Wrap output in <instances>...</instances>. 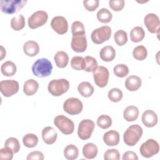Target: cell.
Segmentation results:
<instances>
[{
	"label": "cell",
	"mask_w": 160,
	"mask_h": 160,
	"mask_svg": "<svg viewBox=\"0 0 160 160\" xmlns=\"http://www.w3.org/2000/svg\"><path fill=\"white\" fill-rule=\"evenodd\" d=\"M31 69L34 76L39 78H45L51 74L52 65L48 59L42 58L37 59L33 63Z\"/></svg>",
	"instance_id": "cell-1"
},
{
	"label": "cell",
	"mask_w": 160,
	"mask_h": 160,
	"mask_svg": "<svg viewBox=\"0 0 160 160\" xmlns=\"http://www.w3.org/2000/svg\"><path fill=\"white\" fill-rule=\"evenodd\" d=\"M142 128L138 124L129 126L123 134V140L129 146H133L139 141L142 135Z\"/></svg>",
	"instance_id": "cell-2"
},
{
	"label": "cell",
	"mask_w": 160,
	"mask_h": 160,
	"mask_svg": "<svg viewBox=\"0 0 160 160\" xmlns=\"http://www.w3.org/2000/svg\"><path fill=\"white\" fill-rule=\"evenodd\" d=\"M69 88V82L66 79H53L48 86L49 92L54 96H60L66 92Z\"/></svg>",
	"instance_id": "cell-3"
},
{
	"label": "cell",
	"mask_w": 160,
	"mask_h": 160,
	"mask_svg": "<svg viewBox=\"0 0 160 160\" xmlns=\"http://www.w3.org/2000/svg\"><path fill=\"white\" fill-rule=\"evenodd\" d=\"M26 0H1L0 9L6 14H14L21 10L26 4Z\"/></svg>",
	"instance_id": "cell-4"
},
{
	"label": "cell",
	"mask_w": 160,
	"mask_h": 160,
	"mask_svg": "<svg viewBox=\"0 0 160 160\" xmlns=\"http://www.w3.org/2000/svg\"><path fill=\"white\" fill-rule=\"evenodd\" d=\"M54 125L64 134L68 135L73 132L74 124L69 118L64 115H58L54 119Z\"/></svg>",
	"instance_id": "cell-5"
},
{
	"label": "cell",
	"mask_w": 160,
	"mask_h": 160,
	"mask_svg": "<svg viewBox=\"0 0 160 160\" xmlns=\"http://www.w3.org/2000/svg\"><path fill=\"white\" fill-rule=\"evenodd\" d=\"M111 32L112 30L109 26H102L92 31L91 35V40L96 44H102L109 39Z\"/></svg>",
	"instance_id": "cell-6"
},
{
	"label": "cell",
	"mask_w": 160,
	"mask_h": 160,
	"mask_svg": "<svg viewBox=\"0 0 160 160\" xmlns=\"http://www.w3.org/2000/svg\"><path fill=\"white\" fill-rule=\"evenodd\" d=\"M159 151L158 142L153 139H149L143 142L139 148V152L142 156L149 158L158 154Z\"/></svg>",
	"instance_id": "cell-7"
},
{
	"label": "cell",
	"mask_w": 160,
	"mask_h": 160,
	"mask_svg": "<svg viewBox=\"0 0 160 160\" xmlns=\"http://www.w3.org/2000/svg\"><path fill=\"white\" fill-rule=\"evenodd\" d=\"M95 128L94 122L91 119L82 120L78 126V135L82 140H86L90 138Z\"/></svg>",
	"instance_id": "cell-8"
},
{
	"label": "cell",
	"mask_w": 160,
	"mask_h": 160,
	"mask_svg": "<svg viewBox=\"0 0 160 160\" xmlns=\"http://www.w3.org/2000/svg\"><path fill=\"white\" fill-rule=\"evenodd\" d=\"M93 78L95 84L99 88L105 87L108 82L109 77L108 69L102 66H98L93 71Z\"/></svg>",
	"instance_id": "cell-9"
},
{
	"label": "cell",
	"mask_w": 160,
	"mask_h": 160,
	"mask_svg": "<svg viewBox=\"0 0 160 160\" xmlns=\"http://www.w3.org/2000/svg\"><path fill=\"white\" fill-rule=\"evenodd\" d=\"M83 108V105L81 100L76 98H68L63 104L64 111L70 115H76L79 114Z\"/></svg>",
	"instance_id": "cell-10"
},
{
	"label": "cell",
	"mask_w": 160,
	"mask_h": 160,
	"mask_svg": "<svg viewBox=\"0 0 160 160\" xmlns=\"http://www.w3.org/2000/svg\"><path fill=\"white\" fill-rule=\"evenodd\" d=\"M48 13L44 11H38L32 13L28 18V26L31 29H36L46 23Z\"/></svg>",
	"instance_id": "cell-11"
},
{
	"label": "cell",
	"mask_w": 160,
	"mask_h": 160,
	"mask_svg": "<svg viewBox=\"0 0 160 160\" xmlns=\"http://www.w3.org/2000/svg\"><path fill=\"white\" fill-rule=\"evenodd\" d=\"M19 83L13 79L2 80L0 82V91L5 97H11L19 91Z\"/></svg>",
	"instance_id": "cell-12"
},
{
	"label": "cell",
	"mask_w": 160,
	"mask_h": 160,
	"mask_svg": "<svg viewBox=\"0 0 160 160\" xmlns=\"http://www.w3.org/2000/svg\"><path fill=\"white\" fill-rule=\"evenodd\" d=\"M51 26L59 34H64L68 30V22L66 19L61 16H55L52 19Z\"/></svg>",
	"instance_id": "cell-13"
},
{
	"label": "cell",
	"mask_w": 160,
	"mask_h": 160,
	"mask_svg": "<svg viewBox=\"0 0 160 160\" xmlns=\"http://www.w3.org/2000/svg\"><path fill=\"white\" fill-rule=\"evenodd\" d=\"M144 23L149 32L151 33H159V19L158 16L154 13H149L144 17Z\"/></svg>",
	"instance_id": "cell-14"
},
{
	"label": "cell",
	"mask_w": 160,
	"mask_h": 160,
	"mask_svg": "<svg viewBox=\"0 0 160 160\" xmlns=\"http://www.w3.org/2000/svg\"><path fill=\"white\" fill-rule=\"evenodd\" d=\"M87 40L86 34L81 36H72L71 46L76 52H82L87 48Z\"/></svg>",
	"instance_id": "cell-15"
},
{
	"label": "cell",
	"mask_w": 160,
	"mask_h": 160,
	"mask_svg": "<svg viewBox=\"0 0 160 160\" xmlns=\"http://www.w3.org/2000/svg\"><path fill=\"white\" fill-rule=\"evenodd\" d=\"M141 120L145 126L148 128H152L157 124L158 118L154 111L148 109L143 112Z\"/></svg>",
	"instance_id": "cell-16"
},
{
	"label": "cell",
	"mask_w": 160,
	"mask_h": 160,
	"mask_svg": "<svg viewBox=\"0 0 160 160\" xmlns=\"http://www.w3.org/2000/svg\"><path fill=\"white\" fill-rule=\"evenodd\" d=\"M42 138L47 144H52L57 139L58 134L56 131L51 126H47L42 130Z\"/></svg>",
	"instance_id": "cell-17"
},
{
	"label": "cell",
	"mask_w": 160,
	"mask_h": 160,
	"mask_svg": "<svg viewBox=\"0 0 160 160\" xmlns=\"http://www.w3.org/2000/svg\"><path fill=\"white\" fill-rule=\"evenodd\" d=\"M103 141L108 146H117L119 142V134L115 130H110L105 132Z\"/></svg>",
	"instance_id": "cell-18"
},
{
	"label": "cell",
	"mask_w": 160,
	"mask_h": 160,
	"mask_svg": "<svg viewBox=\"0 0 160 160\" xmlns=\"http://www.w3.org/2000/svg\"><path fill=\"white\" fill-rule=\"evenodd\" d=\"M141 79L139 77L132 75L128 76L125 81V87L129 91H136L141 86Z\"/></svg>",
	"instance_id": "cell-19"
},
{
	"label": "cell",
	"mask_w": 160,
	"mask_h": 160,
	"mask_svg": "<svg viewBox=\"0 0 160 160\" xmlns=\"http://www.w3.org/2000/svg\"><path fill=\"white\" fill-rule=\"evenodd\" d=\"M23 51L29 57L36 56L39 52V46L34 41H28L23 45Z\"/></svg>",
	"instance_id": "cell-20"
},
{
	"label": "cell",
	"mask_w": 160,
	"mask_h": 160,
	"mask_svg": "<svg viewBox=\"0 0 160 160\" xmlns=\"http://www.w3.org/2000/svg\"><path fill=\"white\" fill-rule=\"evenodd\" d=\"M100 58L106 62L112 61L116 56V51L111 46H106L103 47L99 52Z\"/></svg>",
	"instance_id": "cell-21"
},
{
	"label": "cell",
	"mask_w": 160,
	"mask_h": 160,
	"mask_svg": "<svg viewBox=\"0 0 160 160\" xmlns=\"http://www.w3.org/2000/svg\"><path fill=\"white\" fill-rule=\"evenodd\" d=\"M39 89L38 82L33 79H30L25 81L23 86V92L26 96H32Z\"/></svg>",
	"instance_id": "cell-22"
},
{
	"label": "cell",
	"mask_w": 160,
	"mask_h": 160,
	"mask_svg": "<svg viewBox=\"0 0 160 160\" xmlns=\"http://www.w3.org/2000/svg\"><path fill=\"white\" fill-rule=\"evenodd\" d=\"M139 109L136 106H129L124 110L123 117L126 121L131 122L137 119L139 116Z\"/></svg>",
	"instance_id": "cell-23"
},
{
	"label": "cell",
	"mask_w": 160,
	"mask_h": 160,
	"mask_svg": "<svg viewBox=\"0 0 160 160\" xmlns=\"http://www.w3.org/2000/svg\"><path fill=\"white\" fill-rule=\"evenodd\" d=\"M98 147L92 142L86 144L82 148V154L86 159L95 158L98 154Z\"/></svg>",
	"instance_id": "cell-24"
},
{
	"label": "cell",
	"mask_w": 160,
	"mask_h": 160,
	"mask_svg": "<svg viewBox=\"0 0 160 160\" xmlns=\"http://www.w3.org/2000/svg\"><path fill=\"white\" fill-rule=\"evenodd\" d=\"M54 60L56 66L59 68H64L69 62V56L66 52L62 51H58L54 56Z\"/></svg>",
	"instance_id": "cell-25"
},
{
	"label": "cell",
	"mask_w": 160,
	"mask_h": 160,
	"mask_svg": "<svg viewBox=\"0 0 160 160\" xmlns=\"http://www.w3.org/2000/svg\"><path fill=\"white\" fill-rule=\"evenodd\" d=\"M79 93L84 98H88L92 95L94 91V87L89 82H82L78 86Z\"/></svg>",
	"instance_id": "cell-26"
},
{
	"label": "cell",
	"mask_w": 160,
	"mask_h": 160,
	"mask_svg": "<svg viewBox=\"0 0 160 160\" xmlns=\"http://www.w3.org/2000/svg\"><path fill=\"white\" fill-rule=\"evenodd\" d=\"M1 71L4 76H12L16 72V66L11 61H6L1 65Z\"/></svg>",
	"instance_id": "cell-27"
},
{
	"label": "cell",
	"mask_w": 160,
	"mask_h": 160,
	"mask_svg": "<svg viewBox=\"0 0 160 160\" xmlns=\"http://www.w3.org/2000/svg\"><path fill=\"white\" fill-rule=\"evenodd\" d=\"M145 32L142 28L136 26L133 28L130 32L131 40L134 42H141L144 38Z\"/></svg>",
	"instance_id": "cell-28"
},
{
	"label": "cell",
	"mask_w": 160,
	"mask_h": 160,
	"mask_svg": "<svg viewBox=\"0 0 160 160\" xmlns=\"http://www.w3.org/2000/svg\"><path fill=\"white\" fill-rule=\"evenodd\" d=\"M79 154L78 148L74 144L68 145L64 150V156L68 160H74L76 159Z\"/></svg>",
	"instance_id": "cell-29"
},
{
	"label": "cell",
	"mask_w": 160,
	"mask_h": 160,
	"mask_svg": "<svg viewBox=\"0 0 160 160\" xmlns=\"http://www.w3.org/2000/svg\"><path fill=\"white\" fill-rule=\"evenodd\" d=\"M11 26L15 31H20L25 26V19L22 14L14 16L11 20Z\"/></svg>",
	"instance_id": "cell-30"
},
{
	"label": "cell",
	"mask_w": 160,
	"mask_h": 160,
	"mask_svg": "<svg viewBox=\"0 0 160 160\" xmlns=\"http://www.w3.org/2000/svg\"><path fill=\"white\" fill-rule=\"evenodd\" d=\"M98 20L102 23L109 22L112 18V13L106 8H101L96 14Z\"/></svg>",
	"instance_id": "cell-31"
},
{
	"label": "cell",
	"mask_w": 160,
	"mask_h": 160,
	"mask_svg": "<svg viewBox=\"0 0 160 160\" xmlns=\"http://www.w3.org/2000/svg\"><path fill=\"white\" fill-rule=\"evenodd\" d=\"M22 142L26 147L32 148L38 144V138L34 134L28 133L23 136Z\"/></svg>",
	"instance_id": "cell-32"
},
{
	"label": "cell",
	"mask_w": 160,
	"mask_h": 160,
	"mask_svg": "<svg viewBox=\"0 0 160 160\" xmlns=\"http://www.w3.org/2000/svg\"><path fill=\"white\" fill-rule=\"evenodd\" d=\"M148 55L147 49L142 45L136 46L132 51V56L134 58L138 61H142L145 59Z\"/></svg>",
	"instance_id": "cell-33"
},
{
	"label": "cell",
	"mask_w": 160,
	"mask_h": 160,
	"mask_svg": "<svg viewBox=\"0 0 160 160\" xmlns=\"http://www.w3.org/2000/svg\"><path fill=\"white\" fill-rule=\"evenodd\" d=\"M114 39L115 42L119 46L124 45L128 41L127 32L122 29L118 30L114 33Z\"/></svg>",
	"instance_id": "cell-34"
},
{
	"label": "cell",
	"mask_w": 160,
	"mask_h": 160,
	"mask_svg": "<svg viewBox=\"0 0 160 160\" xmlns=\"http://www.w3.org/2000/svg\"><path fill=\"white\" fill-rule=\"evenodd\" d=\"M71 66L75 70H84L85 67V60L82 56H74L71 60Z\"/></svg>",
	"instance_id": "cell-35"
},
{
	"label": "cell",
	"mask_w": 160,
	"mask_h": 160,
	"mask_svg": "<svg viewBox=\"0 0 160 160\" xmlns=\"http://www.w3.org/2000/svg\"><path fill=\"white\" fill-rule=\"evenodd\" d=\"M96 122L98 127L101 129H106L111 127L112 125V119L110 116L106 114H102L98 117Z\"/></svg>",
	"instance_id": "cell-36"
},
{
	"label": "cell",
	"mask_w": 160,
	"mask_h": 160,
	"mask_svg": "<svg viewBox=\"0 0 160 160\" xmlns=\"http://www.w3.org/2000/svg\"><path fill=\"white\" fill-rule=\"evenodd\" d=\"M4 146L9 148L14 153H17L20 149V144L17 138L11 137L8 138L4 143Z\"/></svg>",
	"instance_id": "cell-37"
},
{
	"label": "cell",
	"mask_w": 160,
	"mask_h": 160,
	"mask_svg": "<svg viewBox=\"0 0 160 160\" xmlns=\"http://www.w3.org/2000/svg\"><path fill=\"white\" fill-rule=\"evenodd\" d=\"M122 92L121 90H120L119 88H112L110 89L108 94V97L111 101L114 102H117L120 101L122 98Z\"/></svg>",
	"instance_id": "cell-38"
},
{
	"label": "cell",
	"mask_w": 160,
	"mask_h": 160,
	"mask_svg": "<svg viewBox=\"0 0 160 160\" xmlns=\"http://www.w3.org/2000/svg\"><path fill=\"white\" fill-rule=\"evenodd\" d=\"M71 32L72 36L85 35V29L83 24L79 21L73 22L71 25Z\"/></svg>",
	"instance_id": "cell-39"
},
{
	"label": "cell",
	"mask_w": 160,
	"mask_h": 160,
	"mask_svg": "<svg viewBox=\"0 0 160 160\" xmlns=\"http://www.w3.org/2000/svg\"><path fill=\"white\" fill-rule=\"evenodd\" d=\"M114 74L119 78H124L129 73V68L124 64H118L113 68Z\"/></svg>",
	"instance_id": "cell-40"
},
{
	"label": "cell",
	"mask_w": 160,
	"mask_h": 160,
	"mask_svg": "<svg viewBox=\"0 0 160 160\" xmlns=\"http://www.w3.org/2000/svg\"><path fill=\"white\" fill-rule=\"evenodd\" d=\"M84 71L87 72H92L98 67V62L94 58L90 56H87L84 58Z\"/></svg>",
	"instance_id": "cell-41"
},
{
	"label": "cell",
	"mask_w": 160,
	"mask_h": 160,
	"mask_svg": "<svg viewBox=\"0 0 160 160\" xmlns=\"http://www.w3.org/2000/svg\"><path fill=\"white\" fill-rule=\"evenodd\" d=\"M104 160H119L120 154L118 149H108L104 154Z\"/></svg>",
	"instance_id": "cell-42"
},
{
	"label": "cell",
	"mask_w": 160,
	"mask_h": 160,
	"mask_svg": "<svg viewBox=\"0 0 160 160\" xmlns=\"http://www.w3.org/2000/svg\"><path fill=\"white\" fill-rule=\"evenodd\" d=\"M125 2L124 0H109V7L114 11H121L124 6Z\"/></svg>",
	"instance_id": "cell-43"
},
{
	"label": "cell",
	"mask_w": 160,
	"mask_h": 160,
	"mask_svg": "<svg viewBox=\"0 0 160 160\" xmlns=\"http://www.w3.org/2000/svg\"><path fill=\"white\" fill-rule=\"evenodd\" d=\"M99 0H84L83 1V4L84 8L88 11H94L99 6Z\"/></svg>",
	"instance_id": "cell-44"
},
{
	"label": "cell",
	"mask_w": 160,
	"mask_h": 160,
	"mask_svg": "<svg viewBox=\"0 0 160 160\" xmlns=\"http://www.w3.org/2000/svg\"><path fill=\"white\" fill-rule=\"evenodd\" d=\"M14 152L9 148L5 147L0 149V159L2 160H11Z\"/></svg>",
	"instance_id": "cell-45"
},
{
	"label": "cell",
	"mask_w": 160,
	"mask_h": 160,
	"mask_svg": "<svg viewBox=\"0 0 160 160\" xmlns=\"http://www.w3.org/2000/svg\"><path fill=\"white\" fill-rule=\"evenodd\" d=\"M44 158V154L42 152L35 151L29 153L26 159L27 160H43Z\"/></svg>",
	"instance_id": "cell-46"
},
{
	"label": "cell",
	"mask_w": 160,
	"mask_h": 160,
	"mask_svg": "<svg viewBox=\"0 0 160 160\" xmlns=\"http://www.w3.org/2000/svg\"><path fill=\"white\" fill-rule=\"evenodd\" d=\"M122 160H128V159H133V160H138V157L137 154L131 151H128L125 152L122 157Z\"/></svg>",
	"instance_id": "cell-47"
},
{
	"label": "cell",
	"mask_w": 160,
	"mask_h": 160,
	"mask_svg": "<svg viewBox=\"0 0 160 160\" xmlns=\"http://www.w3.org/2000/svg\"><path fill=\"white\" fill-rule=\"evenodd\" d=\"M1 61L3 59V58L6 56V49L4 48L2 46H1Z\"/></svg>",
	"instance_id": "cell-48"
}]
</instances>
